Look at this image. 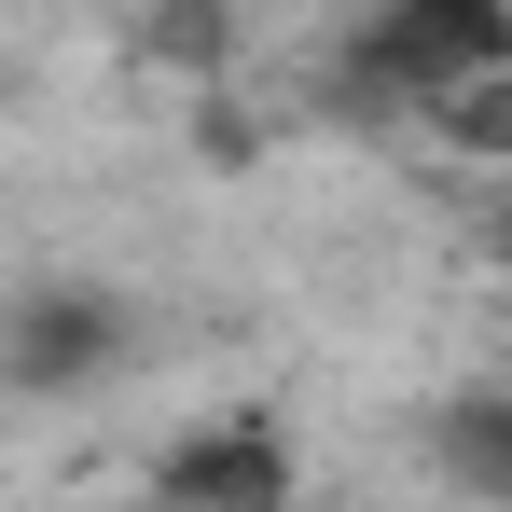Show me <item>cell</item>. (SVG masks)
<instances>
[{"mask_svg": "<svg viewBox=\"0 0 512 512\" xmlns=\"http://www.w3.org/2000/svg\"><path fill=\"white\" fill-rule=\"evenodd\" d=\"M499 56H512V0H388L346 70H360V97H429L457 70H499Z\"/></svg>", "mask_w": 512, "mask_h": 512, "instance_id": "cell-1", "label": "cell"}, {"mask_svg": "<svg viewBox=\"0 0 512 512\" xmlns=\"http://www.w3.org/2000/svg\"><path fill=\"white\" fill-rule=\"evenodd\" d=\"M125 360V319H111V291H14L0 305V388H28V402H56V388H97Z\"/></svg>", "mask_w": 512, "mask_h": 512, "instance_id": "cell-2", "label": "cell"}, {"mask_svg": "<svg viewBox=\"0 0 512 512\" xmlns=\"http://www.w3.org/2000/svg\"><path fill=\"white\" fill-rule=\"evenodd\" d=\"M153 485H167V499H222V512H277L291 499V443L208 429V443H167V457H153Z\"/></svg>", "mask_w": 512, "mask_h": 512, "instance_id": "cell-3", "label": "cell"}, {"mask_svg": "<svg viewBox=\"0 0 512 512\" xmlns=\"http://www.w3.org/2000/svg\"><path fill=\"white\" fill-rule=\"evenodd\" d=\"M153 56H167L180 84H222V56H236V14H222V0H153Z\"/></svg>", "mask_w": 512, "mask_h": 512, "instance_id": "cell-4", "label": "cell"}]
</instances>
